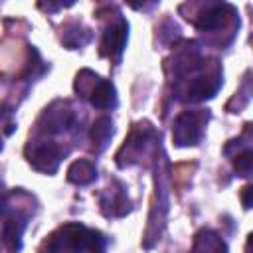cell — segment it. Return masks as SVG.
<instances>
[{
    "label": "cell",
    "instance_id": "obj_1",
    "mask_svg": "<svg viewBox=\"0 0 253 253\" xmlns=\"http://www.w3.org/2000/svg\"><path fill=\"white\" fill-rule=\"evenodd\" d=\"M101 249H103L101 233L87 229L85 225L79 223H67L47 237L42 253H83V251L99 253Z\"/></svg>",
    "mask_w": 253,
    "mask_h": 253
},
{
    "label": "cell",
    "instance_id": "obj_2",
    "mask_svg": "<svg viewBox=\"0 0 253 253\" xmlns=\"http://www.w3.org/2000/svg\"><path fill=\"white\" fill-rule=\"evenodd\" d=\"M208 113L204 111H186L176 119L172 138L178 146H190L198 144V140L204 134V126L208 123Z\"/></svg>",
    "mask_w": 253,
    "mask_h": 253
},
{
    "label": "cell",
    "instance_id": "obj_3",
    "mask_svg": "<svg viewBox=\"0 0 253 253\" xmlns=\"http://www.w3.org/2000/svg\"><path fill=\"white\" fill-rule=\"evenodd\" d=\"M30 156V162L36 170H42V172H55L57 166H59V160H61V150L57 144H36L32 148V152L28 154Z\"/></svg>",
    "mask_w": 253,
    "mask_h": 253
},
{
    "label": "cell",
    "instance_id": "obj_4",
    "mask_svg": "<svg viewBox=\"0 0 253 253\" xmlns=\"http://www.w3.org/2000/svg\"><path fill=\"white\" fill-rule=\"evenodd\" d=\"M126 22L125 20H119L117 24H111L107 30H105V36H103V42H101V55H109V57H117L121 55L123 47H125V42H126Z\"/></svg>",
    "mask_w": 253,
    "mask_h": 253
},
{
    "label": "cell",
    "instance_id": "obj_5",
    "mask_svg": "<svg viewBox=\"0 0 253 253\" xmlns=\"http://www.w3.org/2000/svg\"><path fill=\"white\" fill-rule=\"evenodd\" d=\"M221 83V73L219 69H215L213 73L208 75H200L192 81V85L188 87V99L190 101H202V99H210L217 93Z\"/></svg>",
    "mask_w": 253,
    "mask_h": 253
},
{
    "label": "cell",
    "instance_id": "obj_6",
    "mask_svg": "<svg viewBox=\"0 0 253 253\" xmlns=\"http://www.w3.org/2000/svg\"><path fill=\"white\" fill-rule=\"evenodd\" d=\"M87 97H89L91 105H95L97 109H111V107L117 105L115 87H113L109 81L101 79V77H97V81L93 83V87H91V91L87 93Z\"/></svg>",
    "mask_w": 253,
    "mask_h": 253
},
{
    "label": "cell",
    "instance_id": "obj_7",
    "mask_svg": "<svg viewBox=\"0 0 253 253\" xmlns=\"http://www.w3.org/2000/svg\"><path fill=\"white\" fill-rule=\"evenodd\" d=\"M229 6L227 4H211L206 12H202L196 20V28L202 32H211V30H219L221 24L227 20L225 10Z\"/></svg>",
    "mask_w": 253,
    "mask_h": 253
},
{
    "label": "cell",
    "instance_id": "obj_8",
    "mask_svg": "<svg viewBox=\"0 0 253 253\" xmlns=\"http://www.w3.org/2000/svg\"><path fill=\"white\" fill-rule=\"evenodd\" d=\"M26 227V217L22 215H12L6 223H4V231H2V241L10 251H18L22 245V233Z\"/></svg>",
    "mask_w": 253,
    "mask_h": 253
},
{
    "label": "cell",
    "instance_id": "obj_9",
    "mask_svg": "<svg viewBox=\"0 0 253 253\" xmlns=\"http://www.w3.org/2000/svg\"><path fill=\"white\" fill-rule=\"evenodd\" d=\"M194 253H227V247L217 233L206 229V231H200L196 235Z\"/></svg>",
    "mask_w": 253,
    "mask_h": 253
},
{
    "label": "cell",
    "instance_id": "obj_10",
    "mask_svg": "<svg viewBox=\"0 0 253 253\" xmlns=\"http://www.w3.org/2000/svg\"><path fill=\"white\" fill-rule=\"evenodd\" d=\"M97 178V168L89 160H77L67 170V180L73 184H91Z\"/></svg>",
    "mask_w": 253,
    "mask_h": 253
},
{
    "label": "cell",
    "instance_id": "obj_11",
    "mask_svg": "<svg viewBox=\"0 0 253 253\" xmlns=\"http://www.w3.org/2000/svg\"><path fill=\"white\" fill-rule=\"evenodd\" d=\"M113 134V121L107 119V117H101L95 121L93 128H91V140H93V146L97 148H103L107 144V140L111 138Z\"/></svg>",
    "mask_w": 253,
    "mask_h": 253
},
{
    "label": "cell",
    "instance_id": "obj_12",
    "mask_svg": "<svg viewBox=\"0 0 253 253\" xmlns=\"http://www.w3.org/2000/svg\"><path fill=\"white\" fill-rule=\"evenodd\" d=\"M233 164H235V170H237L241 176H249V172H251V164H253V158H251V150L247 148L245 152L237 154V156L233 158Z\"/></svg>",
    "mask_w": 253,
    "mask_h": 253
},
{
    "label": "cell",
    "instance_id": "obj_13",
    "mask_svg": "<svg viewBox=\"0 0 253 253\" xmlns=\"http://www.w3.org/2000/svg\"><path fill=\"white\" fill-rule=\"evenodd\" d=\"M243 190H245V192H243V206H245V208H249V204H251V202H249V194H251V188L247 186V188H243Z\"/></svg>",
    "mask_w": 253,
    "mask_h": 253
},
{
    "label": "cell",
    "instance_id": "obj_14",
    "mask_svg": "<svg viewBox=\"0 0 253 253\" xmlns=\"http://www.w3.org/2000/svg\"><path fill=\"white\" fill-rule=\"evenodd\" d=\"M0 150H2V140H0Z\"/></svg>",
    "mask_w": 253,
    "mask_h": 253
}]
</instances>
